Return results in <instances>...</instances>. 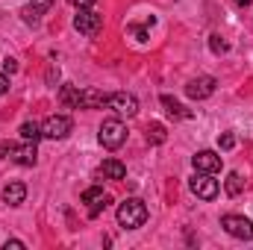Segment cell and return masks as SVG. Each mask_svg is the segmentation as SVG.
<instances>
[{
	"label": "cell",
	"instance_id": "obj_1",
	"mask_svg": "<svg viewBox=\"0 0 253 250\" xmlns=\"http://www.w3.org/2000/svg\"><path fill=\"white\" fill-rule=\"evenodd\" d=\"M144 221H147V206H144L141 197H126L118 206V224L124 230H138Z\"/></svg>",
	"mask_w": 253,
	"mask_h": 250
},
{
	"label": "cell",
	"instance_id": "obj_2",
	"mask_svg": "<svg viewBox=\"0 0 253 250\" xmlns=\"http://www.w3.org/2000/svg\"><path fill=\"white\" fill-rule=\"evenodd\" d=\"M97 138H100V144H103L106 150H118V147L126 141L124 121H121V118H109V121H103V124H100V132H97Z\"/></svg>",
	"mask_w": 253,
	"mask_h": 250
},
{
	"label": "cell",
	"instance_id": "obj_3",
	"mask_svg": "<svg viewBox=\"0 0 253 250\" xmlns=\"http://www.w3.org/2000/svg\"><path fill=\"white\" fill-rule=\"evenodd\" d=\"M221 227L224 233H230L233 239H242V242H251L253 239V221L245 215H224L221 218Z\"/></svg>",
	"mask_w": 253,
	"mask_h": 250
},
{
	"label": "cell",
	"instance_id": "obj_4",
	"mask_svg": "<svg viewBox=\"0 0 253 250\" xmlns=\"http://www.w3.org/2000/svg\"><path fill=\"white\" fill-rule=\"evenodd\" d=\"M189 188H191V194L200 197V200H215L218 191H221L218 180H212V174H200V171L189 180Z\"/></svg>",
	"mask_w": 253,
	"mask_h": 250
},
{
	"label": "cell",
	"instance_id": "obj_5",
	"mask_svg": "<svg viewBox=\"0 0 253 250\" xmlns=\"http://www.w3.org/2000/svg\"><path fill=\"white\" fill-rule=\"evenodd\" d=\"M74 27H77V33H83V36H97L100 33V27H103V15H97L94 9H80L77 12V18H74Z\"/></svg>",
	"mask_w": 253,
	"mask_h": 250
},
{
	"label": "cell",
	"instance_id": "obj_6",
	"mask_svg": "<svg viewBox=\"0 0 253 250\" xmlns=\"http://www.w3.org/2000/svg\"><path fill=\"white\" fill-rule=\"evenodd\" d=\"M74 129V121L68 118V115H50L44 124H42V135L44 138H53V141H59V138H68V132Z\"/></svg>",
	"mask_w": 253,
	"mask_h": 250
},
{
	"label": "cell",
	"instance_id": "obj_7",
	"mask_svg": "<svg viewBox=\"0 0 253 250\" xmlns=\"http://www.w3.org/2000/svg\"><path fill=\"white\" fill-rule=\"evenodd\" d=\"M9 159L15 165H24V168H33L39 162V150H36V141H24V144H12L9 150Z\"/></svg>",
	"mask_w": 253,
	"mask_h": 250
},
{
	"label": "cell",
	"instance_id": "obj_8",
	"mask_svg": "<svg viewBox=\"0 0 253 250\" xmlns=\"http://www.w3.org/2000/svg\"><path fill=\"white\" fill-rule=\"evenodd\" d=\"M112 112H118V115H126V118H132L135 112H138V100H135V94H126V91H115V94H109V103H106Z\"/></svg>",
	"mask_w": 253,
	"mask_h": 250
},
{
	"label": "cell",
	"instance_id": "obj_9",
	"mask_svg": "<svg viewBox=\"0 0 253 250\" xmlns=\"http://www.w3.org/2000/svg\"><path fill=\"white\" fill-rule=\"evenodd\" d=\"M191 165H194V171H200V174H218V171H221V156H218L215 150H200V153L191 159Z\"/></svg>",
	"mask_w": 253,
	"mask_h": 250
},
{
	"label": "cell",
	"instance_id": "obj_10",
	"mask_svg": "<svg viewBox=\"0 0 253 250\" xmlns=\"http://www.w3.org/2000/svg\"><path fill=\"white\" fill-rule=\"evenodd\" d=\"M212 91H215V77H194L186 85V94L191 100H206Z\"/></svg>",
	"mask_w": 253,
	"mask_h": 250
},
{
	"label": "cell",
	"instance_id": "obj_11",
	"mask_svg": "<svg viewBox=\"0 0 253 250\" xmlns=\"http://www.w3.org/2000/svg\"><path fill=\"white\" fill-rule=\"evenodd\" d=\"M109 103V94L97 91V88H83L80 91V109H103Z\"/></svg>",
	"mask_w": 253,
	"mask_h": 250
},
{
	"label": "cell",
	"instance_id": "obj_12",
	"mask_svg": "<svg viewBox=\"0 0 253 250\" xmlns=\"http://www.w3.org/2000/svg\"><path fill=\"white\" fill-rule=\"evenodd\" d=\"M3 200H6L9 206H21V203L27 200V186H24V183H9V186H3Z\"/></svg>",
	"mask_w": 253,
	"mask_h": 250
},
{
	"label": "cell",
	"instance_id": "obj_13",
	"mask_svg": "<svg viewBox=\"0 0 253 250\" xmlns=\"http://www.w3.org/2000/svg\"><path fill=\"white\" fill-rule=\"evenodd\" d=\"M100 171H103V177H109V180H124L126 177V165L121 159H103Z\"/></svg>",
	"mask_w": 253,
	"mask_h": 250
},
{
	"label": "cell",
	"instance_id": "obj_14",
	"mask_svg": "<svg viewBox=\"0 0 253 250\" xmlns=\"http://www.w3.org/2000/svg\"><path fill=\"white\" fill-rule=\"evenodd\" d=\"M159 100H162V106H165V112H168L171 118H191V112H189V109H186V106H183L180 100H174L171 94H162Z\"/></svg>",
	"mask_w": 253,
	"mask_h": 250
},
{
	"label": "cell",
	"instance_id": "obj_15",
	"mask_svg": "<svg viewBox=\"0 0 253 250\" xmlns=\"http://www.w3.org/2000/svg\"><path fill=\"white\" fill-rule=\"evenodd\" d=\"M59 100L71 109H80V88L77 85H62L59 88Z\"/></svg>",
	"mask_w": 253,
	"mask_h": 250
},
{
	"label": "cell",
	"instance_id": "obj_16",
	"mask_svg": "<svg viewBox=\"0 0 253 250\" xmlns=\"http://www.w3.org/2000/svg\"><path fill=\"white\" fill-rule=\"evenodd\" d=\"M224 191L230 194V197H239L242 191H245V180H242V174H227V180H224Z\"/></svg>",
	"mask_w": 253,
	"mask_h": 250
},
{
	"label": "cell",
	"instance_id": "obj_17",
	"mask_svg": "<svg viewBox=\"0 0 253 250\" xmlns=\"http://www.w3.org/2000/svg\"><path fill=\"white\" fill-rule=\"evenodd\" d=\"M21 138L24 141H39V138H44L42 135V124H36V121H27V124H21Z\"/></svg>",
	"mask_w": 253,
	"mask_h": 250
},
{
	"label": "cell",
	"instance_id": "obj_18",
	"mask_svg": "<svg viewBox=\"0 0 253 250\" xmlns=\"http://www.w3.org/2000/svg\"><path fill=\"white\" fill-rule=\"evenodd\" d=\"M165 138H168V132H165L162 124H147V141L150 144H162Z\"/></svg>",
	"mask_w": 253,
	"mask_h": 250
},
{
	"label": "cell",
	"instance_id": "obj_19",
	"mask_svg": "<svg viewBox=\"0 0 253 250\" xmlns=\"http://www.w3.org/2000/svg\"><path fill=\"white\" fill-rule=\"evenodd\" d=\"M209 50L221 56V53H227V50H230V44H227V42H224V39L215 33V36H209Z\"/></svg>",
	"mask_w": 253,
	"mask_h": 250
},
{
	"label": "cell",
	"instance_id": "obj_20",
	"mask_svg": "<svg viewBox=\"0 0 253 250\" xmlns=\"http://www.w3.org/2000/svg\"><path fill=\"white\" fill-rule=\"evenodd\" d=\"M21 18H24L27 24H39V21H42V12H39L36 6H24V9H21Z\"/></svg>",
	"mask_w": 253,
	"mask_h": 250
},
{
	"label": "cell",
	"instance_id": "obj_21",
	"mask_svg": "<svg viewBox=\"0 0 253 250\" xmlns=\"http://www.w3.org/2000/svg\"><path fill=\"white\" fill-rule=\"evenodd\" d=\"M218 144H221V150H233V147H236V135H233V132H224V135L218 138Z\"/></svg>",
	"mask_w": 253,
	"mask_h": 250
},
{
	"label": "cell",
	"instance_id": "obj_22",
	"mask_svg": "<svg viewBox=\"0 0 253 250\" xmlns=\"http://www.w3.org/2000/svg\"><path fill=\"white\" fill-rule=\"evenodd\" d=\"M129 33H135L138 42H147V27H138V24H129Z\"/></svg>",
	"mask_w": 253,
	"mask_h": 250
},
{
	"label": "cell",
	"instance_id": "obj_23",
	"mask_svg": "<svg viewBox=\"0 0 253 250\" xmlns=\"http://www.w3.org/2000/svg\"><path fill=\"white\" fill-rule=\"evenodd\" d=\"M53 3H56V0H30V6H36L39 12H47V9H50Z\"/></svg>",
	"mask_w": 253,
	"mask_h": 250
},
{
	"label": "cell",
	"instance_id": "obj_24",
	"mask_svg": "<svg viewBox=\"0 0 253 250\" xmlns=\"http://www.w3.org/2000/svg\"><path fill=\"white\" fill-rule=\"evenodd\" d=\"M3 71H6V74H15V71H18V62H15L12 56H6V59H3Z\"/></svg>",
	"mask_w": 253,
	"mask_h": 250
},
{
	"label": "cell",
	"instance_id": "obj_25",
	"mask_svg": "<svg viewBox=\"0 0 253 250\" xmlns=\"http://www.w3.org/2000/svg\"><path fill=\"white\" fill-rule=\"evenodd\" d=\"M3 248H6V250H9V248H12V250H24V248H27V245H24L21 239H9V242H6Z\"/></svg>",
	"mask_w": 253,
	"mask_h": 250
},
{
	"label": "cell",
	"instance_id": "obj_26",
	"mask_svg": "<svg viewBox=\"0 0 253 250\" xmlns=\"http://www.w3.org/2000/svg\"><path fill=\"white\" fill-rule=\"evenodd\" d=\"M6 91H9V74L0 71V94H6Z\"/></svg>",
	"mask_w": 253,
	"mask_h": 250
},
{
	"label": "cell",
	"instance_id": "obj_27",
	"mask_svg": "<svg viewBox=\"0 0 253 250\" xmlns=\"http://www.w3.org/2000/svg\"><path fill=\"white\" fill-rule=\"evenodd\" d=\"M71 6H77V9H85V6H91V3H97V0H68Z\"/></svg>",
	"mask_w": 253,
	"mask_h": 250
},
{
	"label": "cell",
	"instance_id": "obj_28",
	"mask_svg": "<svg viewBox=\"0 0 253 250\" xmlns=\"http://www.w3.org/2000/svg\"><path fill=\"white\" fill-rule=\"evenodd\" d=\"M9 150H12V144H6V141H0V159H6V156H9Z\"/></svg>",
	"mask_w": 253,
	"mask_h": 250
},
{
	"label": "cell",
	"instance_id": "obj_29",
	"mask_svg": "<svg viewBox=\"0 0 253 250\" xmlns=\"http://www.w3.org/2000/svg\"><path fill=\"white\" fill-rule=\"evenodd\" d=\"M53 80H59V71H56V68L47 71V83H53Z\"/></svg>",
	"mask_w": 253,
	"mask_h": 250
},
{
	"label": "cell",
	"instance_id": "obj_30",
	"mask_svg": "<svg viewBox=\"0 0 253 250\" xmlns=\"http://www.w3.org/2000/svg\"><path fill=\"white\" fill-rule=\"evenodd\" d=\"M233 3H236V6H251L253 0H233Z\"/></svg>",
	"mask_w": 253,
	"mask_h": 250
}]
</instances>
